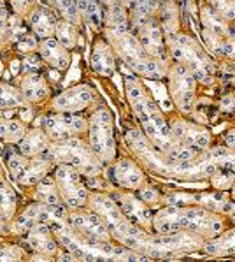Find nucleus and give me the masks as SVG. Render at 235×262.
<instances>
[{
	"mask_svg": "<svg viewBox=\"0 0 235 262\" xmlns=\"http://www.w3.org/2000/svg\"><path fill=\"white\" fill-rule=\"evenodd\" d=\"M34 201L46 203V204H63L62 197H60V192H58V185H56L53 172L48 174L46 178L40 180L34 187Z\"/></svg>",
	"mask_w": 235,
	"mask_h": 262,
	"instance_id": "nucleus-31",
	"label": "nucleus"
},
{
	"mask_svg": "<svg viewBox=\"0 0 235 262\" xmlns=\"http://www.w3.org/2000/svg\"><path fill=\"white\" fill-rule=\"evenodd\" d=\"M210 183H213L214 188L218 190L225 192V190H230L235 181V172L230 171L226 167H214V171L210 172Z\"/></svg>",
	"mask_w": 235,
	"mask_h": 262,
	"instance_id": "nucleus-39",
	"label": "nucleus"
},
{
	"mask_svg": "<svg viewBox=\"0 0 235 262\" xmlns=\"http://www.w3.org/2000/svg\"><path fill=\"white\" fill-rule=\"evenodd\" d=\"M4 172H6V167H4V164L0 162V178H6V174H4Z\"/></svg>",
	"mask_w": 235,
	"mask_h": 262,
	"instance_id": "nucleus-51",
	"label": "nucleus"
},
{
	"mask_svg": "<svg viewBox=\"0 0 235 262\" xmlns=\"http://www.w3.org/2000/svg\"><path fill=\"white\" fill-rule=\"evenodd\" d=\"M23 239H25L27 247L30 248L32 252L46 253V255H51V257H55V259L60 253V250H62L55 232H53V229L48 224H42V222L32 225L27 234L23 236Z\"/></svg>",
	"mask_w": 235,
	"mask_h": 262,
	"instance_id": "nucleus-20",
	"label": "nucleus"
},
{
	"mask_svg": "<svg viewBox=\"0 0 235 262\" xmlns=\"http://www.w3.org/2000/svg\"><path fill=\"white\" fill-rule=\"evenodd\" d=\"M25 248L19 247L16 243H6L0 245V262H9V260H23L25 259Z\"/></svg>",
	"mask_w": 235,
	"mask_h": 262,
	"instance_id": "nucleus-41",
	"label": "nucleus"
},
{
	"mask_svg": "<svg viewBox=\"0 0 235 262\" xmlns=\"http://www.w3.org/2000/svg\"><path fill=\"white\" fill-rule=\"evenodd\" d=\"M6 74V63H4V60H2V55H0V78Z\"/></svg>",
	"mask_w": 235,
	"mask_h": 262,
	"instance_id": "nucleus-49",
	"label": "nucleus"
},
{
	"mask_svg": "<svg viewBox=\"0 0 235 262\" xmlns=\"http://www.w3.org/2000/svg\"><path fill=\"white\" fill-rule=\"evenodd\" d=\"M53 164H67L79 171L84 178H97L104 172V162L91 150L90 143L81 138H70L65 141H51L46 151Z\"/></svg>",
	"mask_w": 235,
	"mask_h": 262,
	"instance_id": "nucleus-7",
	"label": "nucleus"
},
{
	"mask_svg": "<svg viewBox=\"0 0 235 262\" xmlns=\"http://www.w3.org/2000/svg\"><path fill=\"white\" fill-rule=\"evenodd\" d=\"M14 44H16L18 53L25 56V55H32V53H39L40 39L32 30H27L25 34H21L18 39H16Z\"/></svg>",
	"mask_w": 235,
	"mask_h": 262,
	"instance_id": "nucleus-40",
	"label": "nucleus"
},
{
	"mask_svg": "<svg viewBox=\"0 0 235 262\" xmlns=\"http://www.w3.org/2000/svg\"><path fill=\"white\" fill-rule=\"evenodd\" d=\"M18 88L30 106L40 104L51 97V86L40 72H21L18 78Z\"/></svg>",
	"mask_w": 235,
	"mask_h": 262,
	"instance_id": "nucleus-22",
	"label": "nucleus"
},
{
	"mask_svg": "<svg viewBox=\"0 0 235 262\" xmlns=\"http://www.w3.org/2000/svg\"><path fill=\"white\" fill-rule=\"evenodd\" d=\"M46 2L62 19H67V21L74 23L78 27L83 25V19H81L76 0H46Z\"/></svg>",
	"mask_w": 235,
	"mask_h": 262,
	"instance_id": "nucleus-35",
	"label": "nucleus"
},
{
	"mask_svg": "<svg viewBox=\"0 0 235 262\" xmlns=\"http://www.w3.org/2000/svg\"><path fill=\"white\" fill-rule=\"evenodd\" d=\"M165 42H167V50L170 56H172L177 63H181L186 69L192 71L197 79L207 81L210 72L214 69L213 62H210L209 56L202 51V48L198 46L192 37L177 32L176 35L169 37Z\"/></svg>",
	"mask_w": 235,
	"mask_h": 262,
	"instance_id": "nucleus-10",
	"label": "nucleus"
},
{
	"mask_svg": "<svg viewBox=\"0 0 235 262\" xmlns=\"http://www.w3.org/2000/svg\"><path fill=\"white\" fill-rule=\"evenodd\" d=\"M79 28L74 23L67 21V19H58V25H56V32H55V39L58 42H62L63 46L67 48L68 51L74 50L76 44H79Z\"/></svg>",
	"mask_w": 235,
	"mask_h": 262,
	"instance_id": "nucleus-36",
	"label": "nucleus"
},
{
	"mask_svg": "<svg viewBox=\"0 0 235 262\" xmlns=\"http://www.w3.org/2000/svg\"><path fill=\"white\" fill-rule=\"evenodd\" d=\"M42 58L39 56V53H32L25 55L21 60V72H39L42 67Z\"/></svg>",
	"mask_w": 235,
	"mask_h": 262,
	"instance_id": "nucleus-44",
	"label": "nucleus"
},
{
	"mask_svg": "<svg viewBox=\"0 0 235 262\" xmlns=\"http://www.w3.org/2000/svg\"><path fill=\"white\" fill-rule=\"evenodd\" d=\"M86 141L90 143L91 150L97 153L104 166L112 164L116 160V138H114V122L111 111L105 106H99L88 118Z\"/></svg>",
	"mask_w": 235,
	"mask_h": 262,
	"instance_id": "nucleus-8",
	"label": "nucleus"
},
{
	"mask_svg": "<svg viewBox=\"0 0 235 262\" xmlns=\"http://www.w3.org/2000/svg\"><path fill=\"white\" fill-rule=\"evenodd\" d=\"M153 231L158 234L190 231L209 239L223 231V220L216 211L202 206H160L153 213Z\"/></svg>",
	"mask_w": 235,
	"mask_h": 262,
	"instance_id": "nucleus-3",
	"label": "nucleus"
},
{
	"mask_svg": "<svg viewBox=\"0 0 235 262\" xmlns=\"http://www.w3.org/2000/svg\"><path fill=\"white\" fill-rule=\"evenodd\" d=\"M125 90H127V97L133 110V115L139 120L146 138L151 141L158 150L167 153L172 159L184 160V162L198 159V151L200 150L181 143V141L172 134L170 125L167 123V120H165L160 106H158L155 102V99L148 94V90H146L144 84L140 83L139 79L127 78V81H125Z\"/></svg>",
	"mask_w": 235,
	"mask_h": 262,
	"instance_id": "nucleus-1",
	"label": "nucleus"
},
{
	"mask_svg": "<svg viewBox=\"0 0 235 262\" xmlns=\"http://www.w3.org/2000/svg\"><path fill=\"white\" fill-rule=\"evenodd\" d=\"M127 146L135 155V160L143 166V169L155 172L163 178H176V180H202L210 176L214 171V166L207 159L202 160H177L172 159L167 153L158 150L151 143L140 128H128L127 136Z\"/></svg>",
	"mask_w": 235,
	"mask_h": 262,
	"instance_id": "nucleus-2",
	"label": "nucleus"
},
{
	"mask_svg": "<svg viewBox=\"0 0 235 262\" xmlns=\"http://www.w3.org/2000/svg\"><path fill=\"white\" fill-rule=\"evenodd\" d=\"M167 76H169V94L172 102L184 115L192 113L193 102H195V90H197V78L193 76V72L176 62L167 71Z\"/></svg>",
	"mask_w": 235,
	"mask_h": 262,
	"instance_id": "nucleus-13",
	"label": "nucleus"
},
{
	"mask_svg": "<svg viewBox=\"0 0 235 262\" xmlns=\"http://www.w3.org/2000/svg\"><path fill=\"white\" fill-rule=\"evenodd\" d=\"M23 107H30V104L27 102L19 88L11 83L0 81V110L7 113L13 110H23Z\"/></svg>",
	"mask_w": 235,
	"mask_h": 262,
	"instance_id": "nucleus-29",
	"label": "nucleus"
},
{
	"mask_svg": "<svg viewBox=\"0 0 235 262\" xmlns=\"http://www.w3.org/2000/svg\"><path fill=\"white\" fill-rule=\"evenodd\" d=\"M0 236H7L11 237V229H9V222L6 220V216L0 211Z\"/></svg>",
	"mask_w": 235,
	"mask_h": 262,
	"instance_id": "nucleus-46",
	"label": "nucleus"
},
{
	"mask_svg": "<svg viewBox=\"0 0 235 262\" xmlns=\"http://www.w3.org/2000/svg\"><path fill=\"white\" fill-rule=\"evenodd\" d=\"M68 224L88 239L93 241H109L112 239L109 232L107 224L104 222L99 213L84 208H72L68 209Z\"/></svg>",
	"mask_w": 235,
	"mask_h": 262,
	"instance_id": "nucleus-16",
	"label": "nucleus"
},
{
	"mask_svg": "<svg viewBox=\"0 0 235 262\" xmlns=\"http://www.w3.org/2000/svg\"><path fill=\"white\" fill-rule=\"evenodd\" d=\"M27 130H28V125L23 120L7 118V116L0 118V143L18 144L23 139Z\"/></svg>",
	"mask_w": 235,
	"mask_h": 262,
	"instance_id": "nucleus-30",
	"label": "nucleus"
},
{
	"mask_svg": "<svg viewBox=\"0 0 235 262\" xmlns=\"http://www.w3.org/2000/svg\"><path fill=\"white\" fill-rule=\"evenodd\" d=\"M161 0H132L128 7V18L130 27L137 21H143L146 18H155L160 11Z\"/></svg>",
	"mask_w": 235,
	"mask_h": 262,
	"instance_id": "nucleus-32",
	"label": "nucleus"
},
{
	"mask_svg": "<svg viewBox=\"0 0 235 262\" xmlns=\"http://www.w3.org/2000/svg\"><path fill=\"white\" fill-rule=\"evenodd\" d=\"M6 166L11 180L21 187H35L40 180L55 171V164L48 159L46 153L27 157L18 148L7 151Z\"/></svg>",
	"mask_w": 235,
	"mask_h": 262,
	"instance_id": "nucleus-9",
	"label": "nucleus"
},
{
	"mask_svg": "<svg viewBox=\"0 0 235 262\" xmlns=\"http://www.w3.org/2000/svg\"><path fill=\"white\" fill-rule=\"evenodd\" d=\"M225 144L230 150H235V128H232V130L225 136Z\"/></svg>",
	"mask_w": 235,
	"mask_h": 262,
	"instance_id": "nucleus-47",
	"label": "nucleus"
},
{
	"mask_svg": "<svg viewBox=\"0 0 235 262\" xmlns=\"http://www.w3.org/2000/svg\"><path fill=\"white\" fill-rule=\"evenodd\" d=\"M221 55H226V56H232V58H235V35L230 34V37L226 39V41H223Z\"/></svg>",
	"mask_w": 235,
	"mask_h": 262,
	"instance_id": "nucleus-45",
	"label": "nucleus"
},
{
	"mask_svg": "<svg viewBox=\"0 0 235 262\" xmlns=\"http://www.w3.org/2000/svg\"><path fill=\"white\" fill-rule=\"evenodd\" d=\"M50 144H51V139L48 138L46 130H44L42 127H28L23 139L16 144V148H18L23 155L34 157V155H42V153H46Z\"/></svg>",
	"mask_w": 235,
	"mask_h": 262,
	"instance_id": "nucleus-26",
	"label": "nucleus"
},
{
	"mask_svg": "<svg viewBox=\"0 0 235 262\" xmlns=\"http://www.w3.org/2000/svg\"><path fill=\"white\" fill-rule=\"evenodd\" d=\"M0 211L7 222L13 220L18 213V197L11 181L6 178H0Z\"/></svg>",
	"mask_w": 235,
	"mask_h": 262,
	"instance_id": "nucleus-33",
	"label": "nucleus"
},
{
	"mask_svg": "<svg viewBox=\"0 0 235 262\" xmlns=\"http://www.w3.org/2000/svg\"><path fill=\"white\" fill-rule=\"evenodd\" d=\"M99 2L102 4L104 9H105V7H111V6H114V4H125V0H99ZM125 6H127V4H125Z\"/></svg>",
	"mask_w": 235,
	"mask_h": 262,
	"instance_id": "nucleus-48",
	"label": "nucleus"
},
{
	"mask_svg": "<svg viewBox=\"0 0 235 262\" xmlns=\"http://www.w3.org/2000/svg\"><path fill=\"white\" fill-rule=\"evenodd\" d=\"M91 67L97 74L111 78L116 71V53L105 39H97L91 50Z\"/></svg>",
	"mask_w": 235,
	"mask_h": 262,
	"instance_id": "nucleus-25",
	"label": "nucleus"
},
{
	"mask_svg": "<svg viewBox=\"0 0 235 262\" xmlns=\"http://www.w3.org/2000/svg\"><path fill=\"white\" fill-rule=\"evenodd\" d=\"M204 250L210 255H232L235 253V229L218 234L213 241L204 243Z\"/></svg>",
	"mask_w": 235,
	"mask_h": 262,
	"instance_id": "nucleus-34",
	"label": "nucleus"
},
{
	"mask_svg": "<svg viewBox=\"0 0 235 262\" xmlns=\"http://www.w3.org/2000/svg\"><path fill=\"white\" fill-rule=\"evenodd\" d=\"M230 190H232V195H230V199H232L233 203H235V181H233V185H232V188H230Z\"/></svg>",
	"mask_w": 235,
	"mask_h": 262,
	"instance_id": "nucleus-52",
	"label": "nucleus"
},
{
	"mask_svg": "<svg viewBox=\"0 0 235 262\" xmlns=\"http://www.w3.org/2000/svg\"><path fill=\"white\" fill-rule=\"evenodd\" d=\"M55 181L58 185V192L62 197V203L68 209L72 208H84L88 203V195L90 190L84 185L83 174L76 171L74 167L67 166V164H56L55 171H53Z\"/></svg>",
	"mask_w": 235,
	"mask_h": 262,
	"instance_id": "nucleus-12",
	"label": "nucleus"
},
{
	"mask_svg": "<svg viewBox=\"0 0 235 262\" xmlns=\"http://www.w3.org/2000/svg\"><path fill=\"white\" fill-rule=\"evenodd\" d=\"M228 215L232 216V219L235 220V203L232 204V206H230V211H228Z\"/></svg>",
	"mask_w": 235,
	"mask_h": 262,
	"instance_id": "nucleus-50",
	"label": "nucleus"
},
{
	"mask_svg": "<svg viewBox=\"0 0 235 262\" xmlns=\"http://www.w3.org/2000/svg\"><path fill=\"white\" fill-rule=\"evenodd\" d=\"M9 6L14 14L27 19V16L32 13V9L37 6V0H9Z\"/></svg>",
	"mask_w": 235,
	"mask_h": 262,
	"instance_id": "nucleus-43",
	"label": "nucleus"
},
{
	"mask_svg": "<svg viewBox=\"0 0 235 262\" xmlns=\"http://www.w3.org/2000/svg\"><path fill=\"white\" fill-rule=\"evenodd\" d=\"M58 19L60 16L50 6H39L37 4L32 9V13L27 16V25L39 39H50L55 37Z\"/></svg>",
	"mask_w": 235,
	"mask_h": 262,
	"instance_id": "nucleus-24",
	"label": "nucleus"
},
{
	"mask_svg": "<svg viewBox=\"0 0 235 262\" xmlns=\"http://www.w3.org/2000/svg\"><path fill=\"white\" fill-rule=\"evenodd\" d=\"M97 99L95 90L86 83L76 84L67 90H63L62 94L55 95L50 100V110L55 113H81L86 107H90V104Z\"/></svg>",
	"mask_w": 235,
	"mask_h": 262,
	"instance_id": "nucleus-17",
	"label": "nucleus"
},
{
	"mask_svg": "<svg viewBox=\"0 0 235 262\" xmlns=\"http://www.w3.org/2000/svg\"><path fill=\"white\" fill-rule=\"evenodd\" d=\"M83 25L95 32L104 30V6L99 0H76Z\"/></svg>",
	"mask_w": 235,
	"mask_h": 262,
	"instance_id": "nucleus-27",
	"label": "nucleus"
},
{
	"mask_svg": "<svg viewBox=\"0 0 235 262\" xmlns=\"http://www.w3.org/2000/svg\"><path fill=\"white\" fill-rule=\"evenodd\" d=\"M172 134L176 136L181 143L188 144V146H193L197 150H207L210 144V134L205 127L192 122H186L183 118H176L169 123Z\"/></svg>",
	"mask_w": 235,
	"mask_h": 262,
	"instance_id": "nucleus-21",
	"label": "nucleus"
},
{
	"mask_svg": "<svg viewBox=\"0 0 235 262\" xmlns=\"http://www.w3.org/2000/svg\"><path fill=\"white\" fill-rule=\"evenodd\" d=\"M205 159L213 164L214 167H226L230 171L235 172V150H230V148H214L210 150Z\"/></svg>",
	"mask_w": 235,
	"mask_h": 262,
	"instance_id": "nucleus-37",
	"label": "nucleus"
},
{
	"mask_svg": "<svg viewBox=\"0 0 235 262\" xmlns=\"http://www.w3.org/2000/svg\"><path fill=\"white\" fill-rule=\"evenodd\" d=\"M133 252L146 259H167L204 248V237L190 231H177L170 234H158L155 231H143L128 245Z\"/></svg>",
	"mask_w": 235,
	"mask_h": 262,
	"instance_id": "nucleus-6",
	"label": "nucleus"
},
{
	"mask_svg": "<svg viewBox=\"0 0 235 262\" xmlns=\"http://www.w3.org/2000/svg\"><path fill=\"white\" fill-rule=\"evenodd\" d=\"M4 116H6V111H4V110H0V118H4Z\"/></svg>",
	"mask_w": 235,
	"mask_h": 262,
	"instance_id": "nucleus-53",
	"label": "nucleus"
},
{
	"mask_svg": "<svg viewBox=\"0 0 235 262\" xmlns=\"http://www.w3.org/2000/svg\"><path fill=\"white\" fill-rule=\"evenodd\" d=\"M39 56L42 58L44 66L51 67L56 72H65L70 67V51L63 46L62 42H58L55 37L50 39H40L39 44Z\"/></svg>",
	"mask_w": 235,
	"mask_h": 262,
	"instance_id": "nucleus-23",
	"label": "nucleus"
},
{
	"mask_svg": "<svg viewBox=\"0 0 235 262\" xmlns=\"http://www.w3.org/2000/svg\"><path fill=\"white\" fill-rule=\"evenodd\" d=\"M190 204L192 206H202L210 211H230V206L233 204V201L230 197H226L225 193H190Z\"/></svg>",
	"mask_w": 235,
	"mask_h": 262,
	"instance_id": "nucleus-28",
	"label": "nucleus"
},
{
	"mask_svg": "<svg viewBox=\"0 0 235 262\" xmlns=\"http://www.w3.org/2000/svg\"><path fill=\"white\" fill-rule=\"evenodd\" d=\"M137 195L148 204L149 208H158L161 206V195L155 187H151L149 183H144L143 187L137 190Z\"/></svg>",
	"mask_w": 235,
	"mask_h": 262,
	"instance_id": "nucleus-42",
	"label": "nucleus"
},
{
	"mask_svg": "<svg viewBox=\"0 0 235 262\" xmlns=\"http://www.w3.org/2000/svg\"><path fill=\"white\" fill-rule=\"evenodd\" d=\"M111 195L128 220L146 231H153V211L139 195H135L132 190H116Z\"/></svg>",
	"mask_w": 235,
	"mask_h": 262,
	"instance_id": "nucleus-18",
	"label": "nucleus"
},
{
	"mask_svg": "<svg viewBox=\"0 0 235 262\" xmlns=\"http://www.w3.org/2000/svg\"><path fill=\"white\" fill-rule=\"evenodd\" d=\"M9 16L11 11L7 7L6 0H0V51H6L13 44V37H11L9 30Z\"/></svg>",
	"mask_w": 235,
	"mask_h": 262,
	"instance_id": "nucleus-38",
	"label": "nucleus"
},
{
	"mask_svg": "<svg viewBox=\"0 0 235 262\" xmlns=\"http://www.w3.org/2000/svg\"><path fill=\"white\" fill-rule=\"evenodd\" d=\"M68 220V208L65 204H46L34 201L32 204L23 209L21 213H16V216L9 222L11 237H23L28 232V229L34 224H63Z\"/></svg>",
	"mask_w": 235,
	"mask_h": 262,
	"instance_id": "nucleus-11",
	"label": "nucleus"
},
{
	"mask_svg": "<svg viewBox=\"0 0 235 262\" xmlns=\"http://www.w3.org/2000/svg\"><path fill=\"white\" fill-rule=\"evenodd\" d=\"M40 127L51 141H65L81 138L88 132V120L79 113H48L40 120Z\"/></svg>",
	"mask_w": 235,
	"mask_h": 262,
	"instance_id": "nucleus-14",
	"label": "nucleus"
},
{
	"mask_svg": "<svg viewBox=\"0 0 235 262\" xmlns=\"http://www.w3.org/2000/svg\"><path fill=\"white\" fill-rule=\"evenodd\" d=\"M104 39L112 46L118 58L135 74L151 81H158L167 76L165 63L148 55L132 28H104Z\"/></svg>",
	"mask_w": 235,
	"mask_h": 262,
	"instance_id": "nucleus-5",
	"label": "nucleus"
},
{
	"mask_svg": "<svg viewBox=\"0 0 235 262\" xmlns=\"http://www.w3.org/2000/svg\"><path fill=\"white\" fill-rule=\"evenodd\" d=\"M130 28L133 34L137 35L139 42L143 44L144 50L148 51V55L165 63V58H167V42H165V34L160 25V19L156 16L155 18H146L143 21L133 23Z\"/></svg>",
	"mask_w": 235,
	"mask_h": 262,
	"instance_id": "nucleus-15",
	"label": "nucleus"
},
{
	"mask_svg": "<svg viewBox=\"0 0 235 262\" xmlns=\"http://www.w3.org/2000/svg\"><path fill=\"white\" fill-rule=\"evenodd\" d=\"M58 239L60 247L67 250L74 259L78 260H146L144 255L133 252V250L123 247V245H114L109 241H93L79 234L74 227L67 222L63 224L50 225Z\"/></svg>",
	"mask_w": 235,
	"mask_h": 262,
	"instance_id": "nucleus-4",
	"label": "nucleus"
},
{
	"mask_svg": "<svg viewBox=\"0 0 235 262\" xmlns=\"http://www.w3.org/2000/svg\"><path fill=\"white\" fill-rule=\"evenodd\" d=\"M112 181L123 190L137 192L144 183H148L146 174L143 171V166L137 164L133 159L123 157L112 162Z\"/></svg>",
	"mask_w": 235,
	"mask_h": 262,
	"instance_id": "nucleus-19",
	"label": "nucleus"
}]
</instances>
